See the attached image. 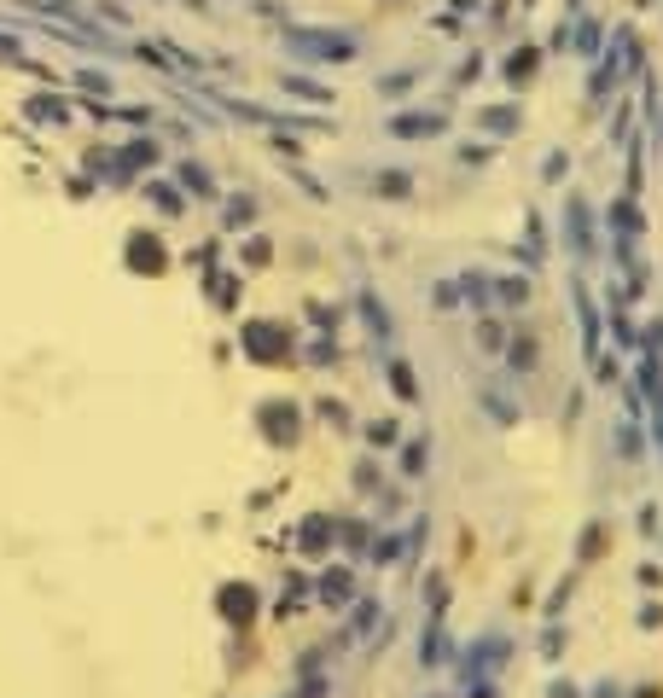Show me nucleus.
I'll return each mask as SVG.
<instances>
[{
    "instance_id": "6",
    "label": "nucleus",
    "mask_w": 663,
    "mask_h": 698,
    "mask_svg": "<svg viewBox=\"0 0 663 698\" xmlns=\"http://www.w3.org/2000/svg\"><path fill=\"white\" fill-rule=\"evenodd\" d=\"M30 111H35V117H41V122H65V105H58V100H35V105H30Z\"/></svg>"
},
{
    "instance_id": "4",
    "label": "nucleus",
    "mask_w": 663,
    "mask_h": 698,
    "mask_svg": "<svg viewBox=\"0 0 663 698\" xmlns=\"http://www.w3.org/2000/svg\"><path fill=\"white\" fill-rule=\"evenodd\" d=\"M483 128L512 134V128H518V111H512V105H495V111H483Z\"/></svg>"
},
{
    "instance_id": "5",
    "label": "nucleus",
    "mask_w": 663,
    "mask_h": 698,
    "mask_svg": "<svg viewBox=\"0 0 663 698\" xmlns=\"http://www.w3.org/2000/svg\"><path fill=\"white\" fill-rule=\"evenodd\" d=\"M576 53H599V23L582 18V35H576Z\"/></svg>"
},
{
    "instance_id": "8",
    "label": "nucleus",
    "mask_w": 663,
    "mask_h": 698,
    "mask_svg": "<svg viewBox=\"0 0 663 698\" xmlns=\"http://www.w3.org/2000/svg\"><path fill=\"white\" fill-rule=\"evenodd\" d=\"M0 53H18V41H12V35H0Z\"/></svg>"
},
{
    "instance_id": "3",
    "label": "nucleus",
    "mask_w": 663,
    "mask_h": 698,
    "mask_svg": "<svg viewBox=\"0 0 663 698\" xmlns=\"http://www.w3.org/2000/svg\"><path fill=\"white\" fill-rule=\"evenodd\" d=\"M535 70H542V53H535V47H518V53L507 58V82H530Z\"/></svg>"
},
{
    "instance_id": "7",
    "label": "nucleus",
    "mask_w": 663,
    "mask_h": 698,
    "mask_svg": "<svg viewBox=\"0 0 663 698\" xmlns=\"http://www.w3.org/2000/svg\"><path fill=\"white\" fill-rule=\"evenodd\" d=\"M286 88H291V93H309V100H326V88H314V82H297V76H291Z\"/></svg>"
},
{
    "instance_id": "1",
    "label": "nucleus",
    "mask_w": 663,
    "mask_h": 698,
    "mask_svg": "<svg viewBox=\"0 0 663 698\" xmlns=\"http://www.w3.org/2000/svg\"><path fill=\"white\" fill-rule=\"evenodd\" d=\"M286 47L303 58H321V65L355 58V35H338V30H286Z\"/></svg>"
},
{
    "instance_id": "2",
    "label": "nucleus",
    "mask_w": 663,
    "mask_h": 698,
    "mask_svg": "<svg viewBox=\"0 0 663 698\" xmlns=\"http://www.w3.org/2000/svg\"><path fill=\"white\" fill-rule=\"evenodd\" d=\"M442 122H448V117H437V111H408V117H390V134L420 140V134H442Z\"/></svg>"
}]
</instances>
